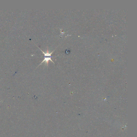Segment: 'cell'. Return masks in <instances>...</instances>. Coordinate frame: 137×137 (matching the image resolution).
Wrapping results in <instances>:
<instances>
[{
  "label": "cell",
  "mask_w": 137,
  "mask_h": 137,
  "mask_svg": "<svg viewBox=\"0 0 137 137\" xmlns=\"http://www.w3.org/2000/svg\"><path fill=\"white\" fill-rule=\"evenodd\" d=\"M36 46L37 47V48H38L39 49H40V50H41V52L44 54V60L42 61V62H41V63L37 66V68L40 65H41L43 63H44V62H45V64H46L48 65L49 61H51V62H53V63L55 64L54 63V62L52 61V60L51 59V58L57 57L56 56H51V54L54 52L55 50H54L53 51H52L51 53H49V51H48V50L47 51V52H44L43 51H42V50H41L39 47H38L37 46Z\"/></svg>",
  "instance_id": "cell-1"
}]
</instances>
